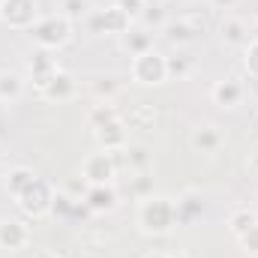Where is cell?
<instances>
[{"label":"cell","instance_id":"6da1fadb","mask_svg":"<svg viewBox=\"0 0 258 258\" xmlns=\"http://www.w3.org/2000/svg\"><path fill=\"white\" fill-rule=\"evenodd\" d=\"M138 228L150 237H165L174 225H177V207H174V198L168 195H150V198H141L138 204Z\"/></svg>","mask_w":258,"mask_h":258},{"label":"cell","instance_id":"7a4b0ae2","mask_svg":"<svg viewBox=\"0 0 258 258\" xmlns=\"http://www.w3.org/2000/svg\"><path fill=\"white\" fill-rule=\"evenodd\" d=\"M30 42L36 48H45V51H57L63 48L72 36V21L60 15V12H51V15H39V21L27 30Z\"/></svg>","mask_w":258,"mask_h":258},{"label":"cell","instance_id":"3957f363","mask_svg":"<svg viewBox=\"0 0 258 258\" xmlns=\"http://www.w3.org/2000/svg\"><path fill=\"white\" fill-rule=\"evenodd\" d=\"M129 75H132V81H138V84H147V87L168 81L165 54H159L156 48H150V51H144V54L132 57V63H129Z\"/></svg>","mask_w":258,"mask_h":258},{"label":"cell","instance_id":"277c9868","mask_svg":"<svg viewBox=\"0 0 258 258\" xmlns=\"http://www.w3.org/2000/svg\"><path fill=\"white\" fill-rule=\"evenodd\" d=\"M117 162H114V156H111V150H96V153H87L84 156V162H81V177L90 183V186H102V183H111L114 177H117Z\"/></svg>","mask_w":258,"mask_h":258},{"label":"cell","instance_id":"5b68a950","mask_svg":"<svg viewBox=\"0 0 258 258\" xmlns=\"http://www.w3.org/2000/svg\"><path fill=\"white\" fill-rule=\"evenodd\" d=\"M87 27H90L93 33H114V36H123L129 27H132V18H129L126 9H120V6L114 3V6H108V9H90Z\"/></svg>","mask_w":258,"mask_h":258},{"label":"cell","instance_id":"8992f818","mask_svg":"<svg viewBox=\"0 0 258 258\" xmlns=\"http://www.w3.org/2000/svg\"><path fill=\"white\" fill-rule=\"evenodd\" d=\"M54 195L57 192L51 189V183H45L42 177H36V183L21 195V198H15V201H18V207H21L24 216H30V219H42V216L51 213V201H54Z\"/></svg>","mask_w":258,"mask_h":258},{"label":"cell","instance_id":"52a82bcc","mask_svg":"<svg viewBox=\"0 0 258 258\" xmlns=\"http://www.w3.org/2000/svg\"><path fill=\"white\" fill-rule=\"evenodd\" d=\"M0 21L12 30H30L39 21V6L36 0H6L0 6Z\"/></svg>","mask_w":258,"mask_h":258},{"label":"cell","instance_id":"ba28073f","mask_svg":"<svg viewBox=\"0 0 258 258\" xmlns=\"http://www.w3.org/2000/svg\"><path fill=\"white\" fill-rule=\"evenodd\" d=\"M27 72H30V81L36 84V90H42L57 72H60V66H57V57H54V51H45V48H36L33 51V57L27 60Z\"/></svg>","mask_w":258,"mask_h":258},{"label":"cell","instance_id":"9c48e42d","mask_svg":"<svg viewBox=\"0 0 258 258\" xmlns=\"http://www.w3.org/2000/svg\"><path fill=\"white\" fill-rule=\"evenodd\" d=\"M201 30H204V18H201V21H195V18H177V21H168V24L162 27L165 39H168L171 45H189Z\"/></svg>","mask_w":258,"mask_h":258},{"label":"cell","instance_id":"30bf717a","mask_svg":"<svg viewBox=\"0 0 258 258\" xmlns=\"http://www.w3.org/2000/svg\"><path fill=\"white\" fill-rule=\"evenodd\" d=\"M210 99L219 105V108H237L243 102V84L237 78H222L210 87Z\"/></svg>","mask_w":258,"mask_h":258},{"label":"cell","instance_id":"8fae6325","mask_svg":"<svg viewBox=\"0 0 258 258\" xmlns=\"http://www.w3.org/2000/svg\"><path fill=\"white\" fill-rule=\"evenodd\" d=\"M75 90H78V84H75V78L66 72V69H60L39 93H42V99H48V102H69L72 96H75Z\"/></svg>","mask_w":258,"mask_h":258},{"label":"cell","instance_id":"7c38bea8","mask_svg":"<svg viewBox=\"0 0 258 258\" xmlns=\"http://www.w3.org/2000/svg\"><path fill=\"white\" fill-rule=\"evenodd\" d=\"M27 243H30V228L21 219L0 222V249H24Z\"/></svg>","mask_w":258,"mask_h":258},{"label":"cell","instance_id":"4fadbf2b","mask_svg":"<svg viewBox=\"0 0 258 258\" xmlns=\"http://www.w3.org/2000/svg\"><path fill=\"white\" fill-rule=\"evenodd\" d=\"M84 207L90 213H111L117 207V189L111 183H102V186H90L84 195Z\"/></svg>","mask_w":258,"mask_h":258},{"label":"cell","instance_id":"5bb4252c","mask_svg":"<svg viewBox=\"0 0 258 258\" xmlns=\"http://www.w3.org/2000/svg\"><path fill=\"white\" fill-rule=\"evenodd\" d=\"M192 147L198 153H216L222 144H225V132L216 126V123H204V126H198L192 132Z\"/></svg>","mask_w":258,"mask_h":258},{"label":"cell","instance_id":"9a60e30c","mask_svg":"<svg viewBox=\"0 0 258 258\" xmlns=\"http://www.w3.org/2000/svg\"><path fill=\"white\" fill-rule=\"evenodd\" d=\"M126 120H111V123H105V126L93 129L96 132V141H99V147L102 150H120V147H126Z\"/></svg>","mask_w":258,"mask_h":258},{"label":"cell","instance_id":"2e32d148","mask_svg":"<svg viewBox=\"0 0 258 258\" xmlns=\"http://www.w3.org/2000/svg\"><path fill=\"white\" fill-rule=\"evenodd\" d=\"M219 33H222V42L225 45H246L252 39L249 24L243 18H237V15H225L222 24H219Z\"/></svg>","mask_w":258,"mask_h":258},{"label":"cell","instance_id":"e0dca14e","mask_svg":"<svg viewBox=\"0 0 258 258\" xmlns=\"http://www.w3.org/2000/svg\"><path fill=\"white\" fill-rule=\"evenodd\" d=\"M120 48L126 51L129 57H138V54H144V51H150L153 48V33L147 30V27H129L126 33L120 36Z\"/></svg>","mask_w":258,"mask_h":258},{"label":"cell","instance_id":"ac0fdd59","mask_svg":"<svg viewBox=\"0 0 258 258\" xmlns=\"http://www.w3.org/2000/svg\"><path fill=\"white\" fill-rule=\"evenodd\" d=\"M33 183H36V174H33L30 168H24V165L9 168V171H6V177H3V186H6V192L12 195V198H21V195L27 192Z\"/></svg>","mask_w":258,"mask_h":258},{"label":"cell","instance_id":"d6986e66","mask_svg":"<svg viewBox=\"0 0 258 258\" xmlns=\"http://www.w3.org/2000/svg\"><path fill=\"white\" fill-rule=\"evenodd\" d=\"M123 159H126V168L132 174L150 171V165H153V150H150L147 144H126V147H123Z\"/></svg>","mask_w":258,"mask_h":258},{"label":"cell","instance_id":"ffe728a7","mask_svg":"<svg viewBox=\"0 0 258 258\" xmlns=\"http://www.w3.org/2000/svg\"><path fill=\"white\" fill-rule=\"evenodd\" d=\"M174 207H177V222H195V219L204 213V201L195 192L180 195V198L174 201Z\"/></svg>","mask_w":258,"mask_h":258},{"label":"cell","instance_id":"44dd1931","mask_svg":"<svg viewBox=\"0 0 258 258\" xmlns=\"http://www.w3.org/2000/svg\"><path fill=\"white\" fill-rule=\"evenodd\" d=\"M21 90H24L21 75L12 72V69H0V99L3 102H12V99L21 96Z\"/></svg>","mask_w":258,"mask_h":258},{"label":"cell","instance_id":"7402d4cb","mask_svg":"<svg viewBox=\"0 0 258 258\" xmlns=\"http://www.w3.org/2000/svg\"><path fill=\"white\" fill-rule=\"evenodd\" d=\"M90 90H93V96H96L99 102H111V99L120 93V81H117V75H99V78L90 84Z\"/></svg>","mask_w":258,"mask_h":258},{"label":"cell","instance_id":"603a6c76","mask_svg":"<svg viewBox=\"0 0 258 258\" xmlns=\"http://www.w3.org/2000/svg\"><path fill=\"white\" fill-rule=\"evenodd\" d=\"M255 222H258V213H255V210H249V207H240V210H234V213L228 216V228H231V234H234V237L246 234Z\"/></svg>","mask_w":258,"mask_h":258},{"label":"cell","instance_id":"cb8c5ba5","mask_svg":"<svg viewBox=\"0 0 258 258\" xmlns=\"http://www.w3.org/2000/svg\"><path fill=\"white\" fill-rule=\"evenodd\" d=\"M129 192L132 198H150V195L156 192V183H153V174L150 171H138V174H132L129 177Z\"/></svg>","mask_w":258,"mask_h":258},{"label":"cell","instance_id":"d4e9b609","mask_svg":"<svg viewBox=\"0 0 258 258\" xmlns=\"http://www.w3.org/2000/svg\"><path fill=\"white\" fill-rule=\"evenodd\" d=\"M120 114L114 111V105L111 102H96L90 111H87V123L93 129H99V126H105V123H111V120H117Z\"/></svg>","mask_w":258,"mask_h":258},{"label":"cell","instance_id":"484cf974","mask_svg":"<svg viewBox=\"0 0 258 258\" xmlns=\"http://www.w3.org/2000/svg\"><path fill=\"white\" fill-rule=\"evenodd\" d=\"M138 21H141V27H147V30H153V27H165V24H168L165 9H162V6H156V3H147V6L141 9Z\"/></svg>","mask_w":258,"mask_h":258},{"label":"cell","instance_id":"4316f807","mask_svg":"<svg viewBox=\"0 0 258 258\" xmlns=\"http://www.w3.org/2000/svg\"><path fill=\"white\" fill-rule=\"evenodd\" d=\"M60 15H66L69 21H81L90 15V0H60Z\"/></svg>","mask_w":258,"mask_h":258},{"label":"cell","instance_id":"83f0119b","mask_svg":"<svg viewBox=\"0 0 258 258\" xmlns=\"http://www.w3.org/2000/svg\"><path fill=\"white\" fill-rule=\"evenodd\" d=\"M165 69H168V78H186L192 72V60L183 57V54H174V57H165Z\"/></svg>","mask_w":258,"mask_h":258},{"label":"cell","instance_id":"f1b7e54d","mask_svg":"<svg viewBox=\"0 0 258 258\" xmlns=\"http://www.w3.org/2000/svg\"><path fill=\"white\" fill-rule=\"evenodd\" d=\"M87 189H90V183L81 177V174H75V177H69L63 183V195H69V198H75V201H84V195H87Z\"/></svg>","mask_w":258,"mask_h":258},{"label":"cell","instance_id":"f546056e","mask_svg":"<svg viewBox=\"0 0 258 258\" xmlns=\"http://www.w3.org/2000/svg\"><path fill=\"white\" fill-rule=\"evenodd\" d=\"M243 66H246V72L258 78V36H252L246 45H243Z\"/></svg>","mask_w":258,"mask_h":258},{"label":"cell","instance_id":"4dcf8cb0","mask_svg":"<svg viewBox=\"0 0 258 258\" xmlns=\"http://www.w3.org/2000/svg\"><path fill=\"white\" fill-rule=\"evenodd\" d=\"M237 240H240V246H243V252H246V255L258 258V222L246 231V234H240Z\"/></svg>","mask_w":258,"mask_h":258},{"label":"cell","instance_id":"1f68e13d","mask_svg":"<svg viewBox=\"0 0 258 258\" xmlns=\"http://www.w3.org/2000/svg\"><path fill=\"white\" fill-rule=\"evenodd\" d=\"M237 0H210V6H216V9H231Z\"/></svg>","mask_w":258,"mask_h":258},{"label":"cell","instance_id":"d6a6232c","mask_svg":"<svg viewBox=\"0 0 258 258\" xmlns=\"http://www.w3.org/2000/svg\"><path fill=\"white\" fill-rule=\"evenodd\" d=\"M249 168H252V171H258V147L249 153Z\"/></svg>","mask_w":258,"mask_h":258},{"label":"cell","instance_id":"836d02e7","mask_svg":"<svg viewBox=\"0 0 258 258\" xmlns=\"http://www.w3.org/2000/svg\"><path fill=\"white\" fill-rule=\"evenodd\" d=\"M144 258H168V255H165V252H156V249H153V252H147Z\"/></svg>","mask_w":258,"mask_h":258},{"label":"cell","instance_id":"e575fe53","mask_svg":"<svg viewBox=\"0 0 258 258\" xmlns=\"http://www.w3.org/2000/svg\"><path fill=\"white\" fill-rule=\"evenodd\" d=\"M168 258H189V255H183V252H177V255H168Z\"/></svg>","mask_w":258,"mask_h":258},{"label":"cell","instance_id":"d590c367","mask_svg":"<svg viewBox=\"0 0 258 258\" xmlns=\"http://www.w3.org/2000/svg\"><path fill=\"white\" fill-rule=\"evenodd\" d=\"M3 105H6V102H3V99H0V111H3Z\"/></svg>","mask_w":258,"mask_h":258},{"label":"cell","instance_id":"8d00e7d4","mask_svg":"<svg viewBox=\"0 0 258 258\" xmlns=\"http://www.w3.org/2000/svg\"><path fill=\"white\" fill-rule=\"evenodd\" d=\"M51 258H69V255H51Z\"/></svg>","mask_w":258,"mask_h":258},{"label":"cell","instance_id":"74e56055","mask_svg":"<svg viewBox=\"0 0 258 258\" xmlns=\"http://www.w3.org/2000/svg\"><path fill=\"white\" fill-rule=\"evenodd\" d=\"M177 3H186V0H177Z\"/></svg>","mask_w":258,"mask_h":258},{"label":"cell","instance_id":"f35d334b","mask_svg":"<svg viewBox=\"0 0 258 258\" xmlns=\"http://www.w3.org/2000/svg\"><path fill=\"white\" fill-rule=\"evenodd\" d=\"M3 3H6V0H0V6H3Z\"/></svg>","mask_w":258,"mask_h":258}]
</instances>
